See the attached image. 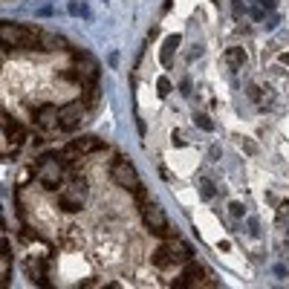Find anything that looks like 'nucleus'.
Wrapping results in <instances>:
<instances>
[{
    "label": "nucleus",
    "mask_w": 289,
    "mask_h": 289,
    "mask_svg": "<svg viewBox=\"0 0 289 289\" xmlns=\"http://www.w3.org/2000/svg\"><path fill=\"white\" fill-rule=\"evenodd\" d=\"M41 38V29H29V26H18V23H0V41L6 46H26L35 49Z\"/></svg>",
    "instance_id": "1"
},
{
    "label": "nucleus",
    "mask_w": 289,
    "mask_h": 289,
    "mask_svg": "<svg viewBox=\"0 0 289 289\" xmlns=\"http://www.w3.org/2000/svg\"><path fill=\"white\" fill-rule=\"evenodd\" d=\"M61 179H64V168H61V162L55 159V156H41L38 159V182L44 185L46 191H55L58 185H61Z\"/></svg>",
    "instance_id": "2"
},
{
    "label": "nucleus",
    "mask_w": 289,
    "mask_h": 289,
    "mask_svg": "<svg viewBox=\"0 0 289 289\" xmlns=\"http://www.w3.org/2000/svg\"><path fill=\"white\" fill-rule=\"evenodd\" d=\"M84 200H87V185H84V179H72V182L61 191V208L64 211H81V206H84Z\"/></svg>",
    "instance_id": "3"
},
{
    "label": "nucleus",
    "mask_w": 289,
    "mask_h": 289,
    "mask_svg": "<svg viewBox=\"0 0 289 289\" xmlns=\"http://www.w3.org/2000/svg\"><path fill=\"white\" fill-rule=\"evenodd\" d=\"M142 217H145V226H148L153 234H159V237H176L171 229H168V220H165V211H162L159 206H153V203H148V206L142 208Z\"/></svg>",
    "instance_id": "4"
},
{
    "label": "nucleus",
    "mask_w": 289,
    "mask_h": 289,
    "mask_svg": "<svg viewBox=\"0 0 289 289\" xmlns=\"http://www.w3.org/2000/svg\"><path fill=\"white\" fill-rule=\"evenodd\" d=\"M113 182L116 185H122V188H127V191H136L139 185V173H136V168L130 165V159H116V165H113Z\"/></svg>",
    "instance_id": "5"
},
{
    "label": "nucleus",
    "mask_w": 289,
    "mask_h": 289,
    "mask_svg": "<svg viewBox=\"0 0 289 289\" xmlns=\"http://www.w3.org/2000/svg\"><path fill=\"white\" fill-rule=\"evenodd\" d=\"M84 102H69L64 107H58V127L61 130H75L81 125V119H84Z\"/></svg>",
    "instance_id": "6"
},
{
    "label": "nucleus",
    "mask_w": 289,
    "mask_h": 289,
    "mask_svg": "<svg viewBox=\"0 0 289 289\" xmlns=\"http://www.w3.org/2000/svg\"><path fill=\"white\" fill-rule=\"evenodd\" d=\"M173 286H176V289H182V286H217V280H208V277H206V269L188 260L182 277H179V280H173Z\"/></svg>",
    "instance_id": "7"
},
{
    "label": "nucleus",
    "mask_w": 289,
    "mask_h": 289,
    "mask_svg": "<svg viewBox=\"0 0 289 289\" xmlns=\"http://www.w3.org/2000/svg\"><path fill=\"white\" fill-rule=\"evenodd\" d=\"M104 142L99 136H81V139H72L69 142L67 153H95V150H102Z\"/></svg>",
    "instance_id": "8"
},
{
    "label": "nucleus",
    "mask_w": 289,
    "mask_h": 289,
    "mask_svg": "<svg viewBox=\"0 0 289 289\" xmlns=\"http://www.w3.org/2000/svg\"><path fill=\"white\" fill-rule=\"evenodd\" d=\"M32 119H35V125L44 127V130L58 127V107H52V104H41V107L32 113Z\"/></svg>",
    "instance_id": "9"
},
{
    "label": "nucleus",
    "mask_w": 289,
    "mask_h": 289,
    "mask_svg": "<svg viewBox=\"0 0 289 289\" xmlns=\"http://www.w3.org/2000/svg\"><path fill=\"white\" fill-rule=\"evenodd\" d=\"M3 133H6V139L12 142V148H18V145H23V139H26V133H23V127L12 119V116H3Z\"/></svg>",
    "instance_id": "10"
},
{
    "label": "nucleus",
    "mask_w": 289,
    "mask_h": 289,
    "mask_svg": "<svg viewBox=\"0 0 289 289\" xmlns=\"http://www.w3.org/2000/svg\"><path fill=\"white\" fill-rule=\"evenodd\" d=\"M26 275L32 277V283H41V286H46L44 260H29V263H26Z\"/></svg>",
    "instance_id": "11"
},
{
    "label": "nucleus",
    "mask_w": 289,
    "mask_h": 289,
    "mask_svg": "<svg viewBox=\"0 0 289 289\" xmlns=\"http://www.w3.org/2000/svg\"><path fill=\"white\" fill-rule=\"evenodd\" d=\"M179 41H182L179 35H168V38H165V44H162V52H159V61H162V64H171V55L176 52Z\"/></svg>",
    "instance_id": "12"
},
{
    "label": "nucleus",
    "mask_w": 289,
    "mask_h": 289,
    "mask_svg": "<svg viewBox=\"0 0 289 289\" xmlns=\"http://www.w3.org/2000/svg\"><path fill=\"white\" fill-rule=\"evenodd\" d=\"M153 263H156V266L176 263V257H173V252H171V246H168V243H165V246H159V249L153 252Z\"/></svg>",
    "instance_id": "13"
},
{
    "label": "nucleus",
    "mask_w": 289,
    "mask_h": 289,
    "mask_svg": "<svg viewBox=\"0 0 289 289\" xmlns=\"http://www.w3.org/2000/svg\"><path fill=\"white\" fill-rule=\"evenodd\" d=\"M226 58H229L231 67H243V64H246V49H243V46H231L229 52H226Z\"/></svg>",
    "instance_id": "14"
},
{
    "label": "nucleus",
    "mask_w": 289,
    "mask_h": 289,
    "mask_svg": "<svg viewBox=\"0 0 289 289\" xmlns=\"http://www.w3.org/2000/svg\"><path fill=\"white\" fill-rule=\"evenodd\" d=\"M200 194H203V200H214V194H217V188H214V182H208V179H203V182H200Z\"/></svg>",
    "instance_id": "15"
},
{
    "label": "nucleus",
    "mask_w": 289,
    "mask_h": 289,
    "mask_svg": "<svg viewBox=\"0 0 289 289\" xmlns=\"http://www.w3.org/2000/svg\"><path fill=\"white\" fill-rule=\"evenodd\" d=\"M194 125L200 127V130H214V122H211L208 116H203V113H194Z\"/></svg>",
    "instance_id": "16"
},
{
    "label": "nucleus",
    "mask_w": 289,
    "mask_h": 289,
    "mask_svg": "<svg viewBox=\"0 0 289 289\" xmlns=\"http://www.w3.org/2000/svg\"><path fill=\"white\" fill-rule=\"evenodd\" d=\"M133 194H136V203H139L142 208H145V206L150 203V200H148V191H145V185H139V188L133 191Z\"/></svg>",
    "instance_id": "17"
},
{
    "label": "nucleus",
    "mask_w": 289,
    "mask_h": 289,
    "mask_svg": "<svg viewBox=\"0 0 289 289\" xmlns=\"http://www.w3.org/2000/svg\"><path fill=\"white\" fill-rule=\"evenodd\" d=\"M156 90H159V95H171V81L162 75V78L156 81Z\"/></svg>",
    "instance_id": "18"
},
{
    "label": "nucleus",
    "mask_w": 289,
    "mask_h": 289,
    "mask_svg": "<svg viewBox=\"0 0 289 289\" xmlns=\"http://www.w3.org/2000/svg\"><path fill=\"white\" fill-rule=\"evenodd\" d=\"M69 15H87V6L84 3H69Z\"/></svg>",
    "instance_id": "19"
},
{
    "label": "nucleus",
    "mask_w": 289,
    "mask_h": 289,
    "mask_svg": "<svg viewBox=\"0 0 289 289\" xmlns=\"http://www.w3.org/2000/svg\"><path fill=\"white\" fill-rule=\"evenodd\" d=\"M229 211H231V217H243V211H246V208H243V203H231Z\"/></svg>",
    "instance_id": "20"
},
{
    "label": "nucleus",
    "mask_w": 289,
    "mask_h": 289,
    "mask_svg": "<svg viewBox=\"0 0 289 289\" xmlns=\"http://www.w3.org/2000/svg\"><path fill=\"white\" fill-rule=\"evenodd\" d=\"M289 214V203H280V208H277V220H286Z\"/></svg>",
    "instance_id": "21"
},
{
    "label": "nucleus",
    "mask_w": 289,
    "mask_h": 289,
    "mask_svg": "<svg viewBox=\"0 0 289 289\" xmlns=\"http://www.w3.org/2000/svg\"><path fill=\"white\" fill-rule=\"evenodd\" d=\"M257 9H275V0H257Z\"/></svg>",
    "instance_id": "22"
},
{
    "label": "nucleus",
    "mask_w": 289,
    "mask_h": 289,
    "mask_svg": "<svg viewBox=\"0 0 289 289\" xmlns=\"http://www.w3.org/2000/svg\"><path fill=\"white\" fill-rule=\"evenodd\" d=\"M249 95H252L254 102H260V90H257V87H249Z\"/></svg>",
    "instance_id": "23"
},
{
    "label": "nucleus",
    "mask_w": 289,
    "mask_h": 289,
    "mask_svg": "<svg viewBox=\"0 0 289 289\" xmlns=\"http://www.w3.org/2000/svg\"><path fill=\"white\" fill-rule=\"evenodd\" d=\"M280 61H283V64L289 67V52H283V55H280Z\"/></svg>",
    "instance_id": "24"
}]
</instances>
